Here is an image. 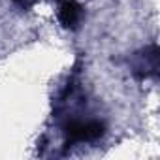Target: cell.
Wrapping results in <instances>:
<instances>
[{
    "mask_svg": "<svg viewBox=\"0 0 160 160\" xmlns=\"http://www.w3.org/2000/svg\"><path fill=\"white\" fill-rule=\"evenodd\" d=\"M83 15H85L83 6L77 4L75 0H62V4L58 6V21L68 30L79 28V25L83 23Z\"/></svg>",
    "mask_w": 160,
    "mask_h": 160,
    "instance_id": "obj_2",
    "label": "cell"
},
{
    "mask_svg": "<svg viewBox=\"0 0 160 160\" xmlns=\"http://www.w3.org/2000/svg\"><path fill=\"white\" fill-rule=\"evenodd\" d=\"M17 2H23V0H17Z\"/></svg>",
    "mask_w": 160,
    "mask_h": 160,
    "instance_id": "obj_4",
    "label": "cell"
},
{
    "mask_svg": "<svg viewBox=\"0 0 160 160\" xmlns=\"http://www.w3.org/2000/svg\"><path fill=\"white\" fill-rule=\"evenodd\" d=\"M156 70H158V49H156V45H152L138 55V62L134 64V72L139 73L141 77H147L151 73H156Z\"/></svg>",
    "mask_w": 160,
    "mask_h": 160,
    "instance_id": "obj_3",
    "label": "cell"
},
{
    "mask_svg": "<svg viewBox=\"0 0 160 160\" xmlns=\"http://www.w3.org/2000/svg\"><path fill=\"white\" fill-rule=\"evenodd\" d=\"M106 134V126L104 122L96 121V119H73L70 122H66L64 126V136L68 143H89V141H96Z\"/></svg>",
    "mask_w": 160,
    "mask_h": 160,
    "instance_id": "obj_1",
    "label": "cell"
}]
</instances>
